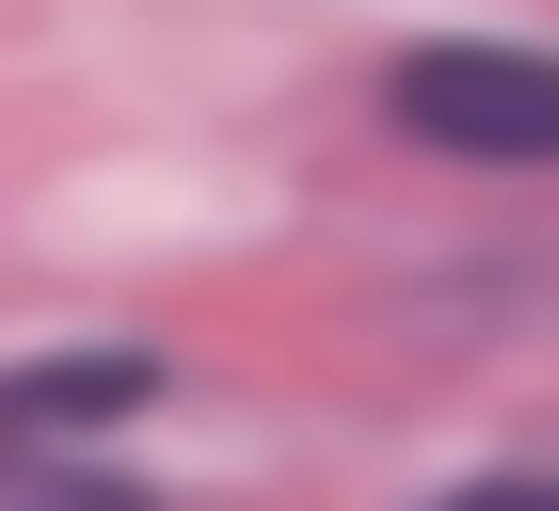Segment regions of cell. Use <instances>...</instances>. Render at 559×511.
Wrapping results in <instances>:
<instances>
[{"label":"cell","instance_id":"7a4b0ae2","mask_svg":"<svg viewBox=\"0 0 559 511\" xmlns=\"http://www.w3.org/2000/svg\"><path fill=\"white\" fill-rule=\"evenodd\" d=\"M160 400V352H33V368H0V464H33L64 431H112Z\"/></svg>","mask_w":559,"mask_h":511},{"label":"cell","instance_id":"277c9868","mask_svg":"<svg viewBox=\"0 0 559 511\" xmlns=\"http://www.w3.org/2000/svg\"><path fill=\"white\" fill-rule=\"evenodd\" d=\"M448 511H559V479H464Z\"/></svg>","mask_w":559,"mask_h":511},{"label":"cell","instance_id":"6da1fadb","mask_svg":"<svg viewBox=\"0 0 559 511\" xmlns=\"http://www.w3.org/2000/svg\"><path fill=\"white\" fill-rule=\"evenodd\" d=\"M384 112L416 128L431 161H559V48L448 33V48H416V64L384 81Z\"/></svg>","mask_w":559,"mask_h":511},{"label":"cell","instance_id":"3957f363","mask_svg":"<svg viewBox=\"0 0 559 511\" xmlns=\"http://www.w3.org/2000/svg\"><path fill=\"white\" fill-rule=\"evenodd\" d=\"M0 511H160V496L112 464H0Z\"/></svg>","mask_w":559,"mask_h":511}]
</instances>
